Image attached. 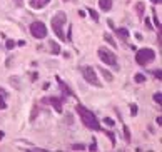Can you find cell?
Masks as SVG:
<instances>
[{"label": "cell", "instance_id": "cell-9", "mask_svg": "<svg viewBox=\"0 0 162 152\" xmlns=\"http://www.w3.org/2000/svg\"><path fill=\"white\" fill-rule=\"evenodd\" d=\"M57 82H59V85H60V89H62V92H65L67 95H74V92L67 87V84H64V82H62V79H60V77H57Z\"/></svg>", "mask_w": 162, "mask_h": 152}, {"label": "cell", "instance_id": "cell-16", "mask_svg": "<svg viewBox=\"0 0 162 152\" xmlns=\"http://www.w3.org/2000/svg\"><path fill=\"white\" fill-rule=\"evenodd\" d=\"M154 100H155V102L159 104V106H161V104H162V94H161V92L154 94Z\"/></svg>", "mask_w": 162, "mask_h": 152}, {"label": "cell", "instance_id": "cell-24", "mask_svg": "<svg viewBox=\"0 0 162 152\" xmlns=\"http://www.w3.org/2000/svg\"><path fill=\"white\" fill-rule=\"evenodd\" d=\"M13 45H15L13 40H9V42H7V49H13Z\"/></svg>", "mask_w": 162, "mask_h": 152}, {"label": "cell", "instance_id": "cell-11", "mask_svg": "<svg viewBox=\"0 0 162 152\" xmlns=\"http://www.w3.org/2000/svg\"><path fill=\"white\" fill-rule=\"evenodd\" d=\"M49 47H50V52L54 55H57V54H60V45L57 42H54V40H50V44H49Z\"/></svg>", "mask_w": 162, "mask_h": 152}, {"label": "cell", "instance_id": "cell-18", "mask_svg": "<svg viewBox=\"0 0 162 152\" xmlns=\"http://www.w3.org/2000/svg\"><path fill=\"white\" fill-rule=\"evenodd\" d=\"M89 13H90V17L94 18L95 22L99 20V15H97V12H95V10H92V9H89Z\"/></svg>", "mask_w": 162, "mask_h": 152}, {"label": "cell", "instance_id": "cell-20", "mask_svg": "<svg viewBox=\"0 0 162 152\" xmlns=\"http://www.w3.org/2000/svg\"><path fill=\"white\" fill-rule=\"evenodd\" d=\"M7 107V104H5V99H4V95H0V109H5Z\"/></svg>", "mask_w": 162, "mask_h": 152}, {"label": "cell", "instance_id": "cell-5", "mask_svg": "<svg viewBox=\"0 0 162 152\" xmlns=\"http://www.w3.org/2000/svg\"><path fill=\"white\" fill-rule=\"evenodd\" d=\"M30 32H32V35L35 38H43L47 35V27H45L43 22H34L30 25Z\"/></svg>", "mask_w": 162, "mask_h": 152}, {"label": "cell", "instance_id": "cell-14", "mask_svg": "<svg viewBox=\"0 0 162 152\" xmlns=\"http://www.w3.org/2000/svg\"><path fill=\"white\" fill-rule=\"evenodd\" d=\"M100 74L104 75V79H105L107 82H112V79H114V77H112V74L109 70H104V67H100Z\"/></svg>", "mask_w": 162, "mask_h": 152}, {"label": "cell", "instance_id": "cell-7", "mask_svg": "<svg viewBox=\"0 0 162 152\" xmlns=\"http://www.w3.org/2000/svg\"><path fill=\"white\" fill-rule=\"evenodd\" d=\"M43 102H45V104H50L57 112H62V99H59V97H49V99H43Z\"/></svg>", "mask_w": 162, "mask_h": 152}, {"label": "cell", "instance_id": "cell-30", "mask_svg": "<svg viewBox=\"0 0 162 152\" xmlns=\"http://www.w3.org/2000/svg\"><path fill=\"white\" fill-rule=\"evenodd\" d=\"M0 139H2V134H0Z\"/></svg>", "mask_w": 162, "mask_h": 152}, {"label": "cell", "instance_id": "cell-17", "mask_svg": "<svg viewBox=\"0 0 162 152\" xmlns=\"http://www.w3.org/2000/svg\"><path fill=\"white\" fill-rule=\"evenodd\" d=\"M104 38H105L107 42L110 44V45H114V47H115V40H114V38H112V37H110V35H109V34H104Z\"/></svg>", "mask_w": 162, "mask_h": 152}, {"label": "cell", "instance_id": "cell-4", "mask_svg": "<svg viewBox=\"0 0 162 152\" xmlns=\"http://www.w3.org/2000/svg\"><path fill=\"white\" fill-rule=\"evenodd\" d=\"M97 54H99V57H100V60H102L104 63H107V65H110V67H114V69H119L117 57H115L110 50H107V49H99Z\"/></svg>", "mask_w": 162, "mask_h": 152}, {"label": "cell", "instance_id": "cell-28", "mask_svg": "<svg viewBox=\"0 0 162 152\" xmlns=\"http://www.w3.org/2000/svg\"><path fill=\"white\" fill-rule=\"evenodd\" d=\"M67 122H68V124L72 122V114H67Z\"/></svg>", "mask_w": 162, "mask_h": 152}, {"label": "cell", "instance_id": "cell-6", "mask_svg": "<svg viewBox=\"0 0 162 152\" xmlns=\"http://www.w3.org/2000/svg\"><path fill=\"white\" fill-rule=\"evenodd\" d=\"M82 74H84L87 82H90V84L95 85V87H100V82H99L97 75H95V70L92 67H82Z\"/></svg>", "mask_w": 162, "mask_h": 152}, {"label": "cell", "instance_id": "cell-15", "mask_svg": "<svg viewBox=\"0 0 162 152\" xmlns=\"http://www.w3.org/2000/svg\"><path fill=\"white\" fill-rule=\"evenodd\" d=\"M134 80H135L137 84H142V82L145 80V77L142 75V74H135V77H134Z\"/></svg>", "mask_w": 162, "mask_h": 152}, {"label": "cell", "instance_id": "cell-26", "mask_svg": "<svg viewBox=\"0 0 162 152\" xmlns=\"http://www.w3.org/2000/svg\"><path fill=\"white\" fill-rule=\"evenodd\" d=\"M90 151H97V144H95V139H94V144L90 145Z\"/></svg>", "mask_w": 162, "mask_h": 152}, {"label": "cell", "instance_id": "cell-29", "mask_svg": "<svg viewBox=\"0 0 162 152\" xmlns=\"http://www.w3.org/2000/svg\"><path fill=\"white\" fill-rule=\"evenodd\" d=\"M152 2H161V0H152Z\"/></svg>", "mask_w": 162, "mask_h": 152}, {"label": "cell", "instance_id": "cell-8", "mask_svg": "<svg viewBox=\"0 0 162 152\" xmlns=\"http://www.w3.org/2000/svg\"><path fill=\"white\" fill-rule=\"evenodd\" d=\"M99 7L104 10V12H109L112 9V0H99Z\"/></svg>", "mask_w": 162, "mask_h": 152}, {"label": "cell", "instance_id": "cell-21", "mask_svg": "<svg viewBox=\"0 0 162 152\" xmlns=\"http://www.w3.org/2000/svg\"><path fill=\"white\" fill-rule=\"evenodd\" d=\"M124 135H125V140H130V132H129L127 127H124Z\"/></svg>", "mask_w": 162, "mask_h": 152}, {"label": "cell", "instance_id": "cell-27", "mask_svg": "<svg viewBox=\"0 0 162 152\" xmlns=\"http://www.w3.org/2000/svg\"><path fill=\"white\" fill-rule=\"evenodd\" d=\"M154 75H155V77H157V79H161V70H159V69H157V70H155V72H154Z\"/></svg>", "mask_w": 162, "mask_h": 152}, {"label": "cell", "instance_id": "cell-1", "mask_svg": "<svg viewBox=\"0 0 162 152\" xmlns=\"http://www.w3.org/2000/svg\"><path fill=\"white\" fill-rule=\"evenodd\" d=\"M77 112H79V115H80V120L84 122V125L87 127V129H90V131H102L100 129V125H99V120L97 117H95L90 110H87L84 106H77Z\"/></svg>", "mask_w": 162, "mask_h": 152}, {"label": "cell", "instance_id": "cell-22", "mask_svg": "<svg viewBox=\"0 0 162 152\" xmlns=\"http://www.w3.org/2000/svg\"><path fill=\"white\" fill-rule=\"evenodd\" d=\"M104 122H105L107 125H114V120H112V119H109V117H105V119H104Z\"/></svg>", "mask_w": 162, "mask_h": 152}, {"label": "cell", "instance_id": "cell-19", "mask_svg": "<svg viewBox=\"0 0 162 152\" xmlns=\"http://www.w3.org/2000/svg\"><path fill=\"white\" fill-rule=\"evenodd\" d=\"M72 149H74V151H84V149H85V145H82V144H74Z\"/></svg>", "mask_w": 162, "mask_h": 152}, {"label": "cell", "instance_id": "cell-3", "mask_svg": "<svg viewBox=\"0 0 162 152\" xmlns=\"http://www.w3.org/2000/svg\"><path fill=\"white\" fill-rule=\"evenodd\" d=\"M155 59V52L152 49H141V50H137L135 54V62L139 65H145V63L152 62Z\"/></svg>", "mask_w": 162, "mask_h": 152}, {"label": "cell", "instance_id": "cell-13", "mask_svg": "<svg viewBox=\"0 0 162 152\" xmlns=\"http://www.w3.org/2000/svg\"><path fill=\"white\" fill-rule=\"evenodd\" d=\"M144 10H145V5L142 4V2H139V4L135 5V12H137V15H139V17H142V15H144Z\"/></svg>", "mask_w": 162, "mask_h": 152}, {"label": "cell", "instance_id": "cell-12", "mask_svg": "<svg viewBox=\"0 0 162 152\" xmlns=\"http://www.w3.org/2000/svg\"><path fill=\"white\" fill-rule=\"evenodd\" d=\"M115 34L119 35L122 40H127V37H129V32L125 29H115Z\"/></svg>", "mask_w": 162, "mask_h": 152}, {"label": "cell", "instance_id": "cell-23", "mask_svg": "<svg viewBox=\"0 0 162 152\" xmlns=\"http://www.w3.org/2000/svg\"><path fill=\"white\" fill-rule=\"evenodd\" d=\"M154 24H155V27H161V22H159V18H157V15H154Z\"/></svg>", "mask_w": 162, "mask_h": 152}, {"label": "cell", "instance_id": "cell-10", "mask_svg": "<svg viewBox=\"0 0 162 152\" xmlns=\"http://www.w3.org/2000/svg\"><path fill=\"white\" fill-rule=\"evenodd\" d=\"M49 4V0H32L30 2V5L34 7V9H42L43 5H47Z\"/></svg>", "mask_w": 162, "mask_h": 152}, {"label": "cell", "instance_id": "cell-25", "mask_svg": "<svg viewBox=\"0 0 162 152\" xmlns=\"http://www.w3.org/2000/svg\"><path fill=\"white\" fill-rule=\"evenodd\" d=\"M130 110H132V115H135L137 114V106H134L132 104V106H130Z\"/></svg>", "mask_w": 162, "mask_h": 152}, {"label": "cell", "instance_id": "cell-2", "mask_svg": "<svg viewBox=\"0 0 162 152\" xmlns=\"http://www.w3.org/2000/svg\"><path fill=\"white\" fill-rule=\"evenodd\" d=\"M65 20H67V15H65L64 12H57L55 15L52 17V20H50V25H52V29H54L55 35L60 38V40H67V37L64 35V30H62V27H64Z\"/></svg>", "mask_w": 162, "mask_h": 152}]
</instances>
